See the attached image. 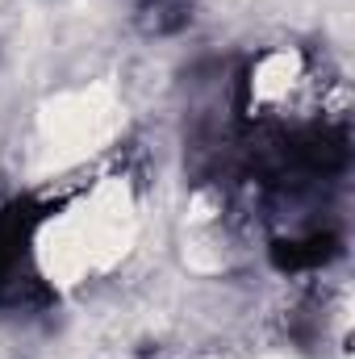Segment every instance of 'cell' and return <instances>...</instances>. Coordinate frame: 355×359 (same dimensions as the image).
I'll use <instances>...</instances> for the list:
<instances>
[{
    "instance_id": "cell-1",
    "label": "cell",
    "mask_w": 355,
    "mask_h": 359,
    "mask_svg": "<svg viewBox=\"0 0 355 359\" xmlns=\"http://www.w3.org/2000/svg\"><path fill=\"white\" fill-rule=\"evenodd\" d=\"M51 188H25L0 201V313H46L59 288L46 268Z\"/></svg>"
},
{
    "instance_id": "cell-2",
    "label": "cell",
    "mask_w": 355,
    "mask_h": 359,
    "mask_svg": "<svg viewBox=\"0 0 355 359\" xmlns=\"http://www.w3.org/2000/svg\"><path fill=\"white\" fill-rule=\"evenodd\" d=\"M347 238L335 222H318V226H301V230H284V234H267V259L272 268L284 276H314L326 271L335 259H343Z\"/></svg>"
},
{
    "instance_id": "cell-3",
    "label": "cell",
    "mask_w": 355,
    "mask_h": 359,
    "mask_svg": "<svg viewBox=\"0 0 355 359\" xmlns=\"http://www.w3.org/2000/svg\"><path fill=\"white\" fill-rule=\"evenodd\" d=\"M196 17V0H138V25L151 38H172Z\"/></svg>"
}]
</instances>
